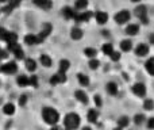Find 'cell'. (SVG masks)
<instances>
[{
  "label": "cell",
  "mask_w": 154,
  "mask_h": 130,
  "mask_svg": "<svg viewBox=\"0 0 154 130\" xmlns=\"http://www.w3.org/2000/svg\"><path fill=\"white\" fill-rule=\"evenodd\" d=\"M149 42L152 43V45H154V33H153L152 35H150V38H149Z\"/></svg>",
  "instance_id": "45"
},
{
  "label": "cell",
  "mask_w": 154,
  "mask_h": 130,
  "mask_svg": "<svg viewBox=\"0 0 154 130\" xmlns=\"http://www.w3.org/2000/svg\"><path fill=\"white\" fill-rule=\"evenodd\" d=\"M107 92L109 94V95H116L118 94V84L116 83H114V81H109V83H107Z\"/></svg>",
  "instance_id": "23"
},
{
  "label": "cell",
  "mask_w": 154,
  "mask_h": 130,
  "mask_svg": "<svg viewBox=\"0 0 154 130\" xmlns=\"http://www.w3.org/2000/svg\"><path fill=\"white\" fill-rule=\"evenodd\" d=\"M88 7V0H76L75 3V10L76 11H84Z\"/></svg>",
  "instance_id": "25"
},
{
  "label": "cell",
  "mask_w": 154,
  "mask_h": 130,
  "mask_svg": "<svg viewBox=\"0 0 154 130\" xmlns=\"http://www.w3.org/2000/svg\"><path fill=\"white\" fill-rule=\"evenodd\" d=\"M29 85H31V87H38V77L35 76V75L29 77Z\"/></svg>",
  "instance_id": "37"
},
{
  "label": "cell",
  "mask_w": 154,
  "mask_h": 130,
  "mask_svg": "<svg viewBox=\"0 0 154 130\" xmlns=\"http://www.w3.org/2000/svg\"><path fill=\"white\" fill-rule=\"evenodd\" d=\"M93 100H95L96 107H99V109H100V107L103 106V99H101L100 95H95V96H93Z\"/></svg>",
  "instance_id": "38"
},
{
  "label": "cell",
  "mask_w": 154,
  "mask_h": 130,
  "mask_svg": "<svg viewBox=\"0 0 154 130\" xmlns=\"http://www.w3.org/2000/svg\"><path fill=\"white\" fill-rule=\"evenodd\" d=\"M8 34V30H5L4 27H0V40L5 41V37H7Z\"/></svg>",
  "instance_id": "40"
},
{
  "label": "cell",
  "mask_w": 154,
  "mask_h": 130,
  "mask_svg": "<svg viewBox=\"0 0 154 130\" xmlns=\"http://www.w3.org/2000/svg\"><path fill=\"white\" fill-rule=\"evenodd\" d=\"M51 31H53V26H51V24H49V23H45L42 26V30H41V33L38 34V37H39V40L43 42V41H45L46 38L49 37V35H50Z\"/></svg>",
  "instance_id": "8"
},
{
  "label": "cell",
  "mask_w": 154,
  "mask_h": 130,
  "mask_svg": "<svg viewBox=\"0 0 154 130\" xmlns=\"http://www.w3.org/2000/svg\"><path fill=\"white\" fill-rule=\"evenodd\" d=\"M42 41L39 40V37L35 34H27L26 37H24V43H27V45H38V43H41Z\"/></svg>",
  "instance_id": "12"
},
{
  "label": "cell",
  "mask_w": 154,
  "mask_h": 130,
  "mask_svg": "<svg viewBox=\"0 0 154 130\" xmlns=\"http://www.w3.org/2000/svg\"><path fill=\"white\" fill-rule=\"evenodd\" d=\"M75 96H76V99L80 102V103H82V104H87L88 102H89V99H88V95L85 94V91H82V90H77L76 92H75Z\"/></svg>",
  "instance_id": "14"
},
{
  "label": "cell",
  "mask_w": 154,
  "mask_h": 130,
  "mask_svg": "<svg viewBox=\"0 0 154 130\" xmlns=\"http://www.w3.org/2000/svg\"><path fill=\"white\" fill-rule=\"evenodd\" d=\"M32 2H34L35 5H38L39 8L46 10V11L53 7V2H51V0H32Z\"/></svg>",
  "instance_id": "13"
},
{
  "label": "cell",
  "mask_w": 154,
  "mask_h": 130,
  "mask_svg": "<svg viewBox=\"0 0 154 130\" xmlns=\"http://www.w3.org/2000/svg\"><path fill=\"white\" fill-rule=\"evenodd\" d=\"M145 115L143 114H137V115H134V123L135 125H142V123L145 122Z\"/></svg>",
  "instance_id": "35"
},
{
  "label": "cell",
  "mask_w": 154,
  "mask_h": 130,
  "mask_svg": "<svg viewBox=\"0 0 154 130\" xmlns=\"http://www.w3.org/2000/svg\"><path fill=\"white\" fill-rule=\"evenodd\" d=\"M24 65H26V69L30 72H34L35 69H37V61L32 59H27L26 61H24Z\"/></svg>",
  "instance_id": "27"
},
{
  "label": "cell",
  "mask_w": 154,
  "mask_h": 130,
  "mask_svg": "<svg viewBox=\"0 0 154 130\" xmlns=\"http://www.w3.org/2000/svg\"><path fill=\"white\" fill-rule=\"evenodd\" d=\"M77 80H79L80 85H82V87H87V85L89 84V77H88L87 75H84V73L77 75Z\"/></svg>",
  "instance_id": "29"
},
{
  "label": "cell",
  "mask_w": 154,
  "mask_h": 130,
  "mask_svg": "<svg viewBox=\"0 0 154 130\" xmlns=\"http://www.w3.org/2000/svg\"><path fill=\"white\" fill-rule=\"evenodd\" d=\"M131 49H133V42H131L130 40H123L122 42H120V50L130 52Z\"/></svg>",
  "instance_id": "26"
},
{
  "label": "cell",
  "mask_w": 154,
  "mask_h": 130,
  "mask_svg": "<svg viewBox=\"0 0 154 130\" xmlns=\"http://www.w3.org/2000/svg\"><path fill=\"white\" fill-rule=\"evenodd\" d=\"M42 118L48 125L54 126V125H57V122L60 121V114L57 110L51 109V107H45V109L42 110Z\"/></svg>",
  "instance_id": "1"
},
{
  "label": "cell",
  "mask_w": 154,
  "mask_h": 130,
  "mask_svg": "<svg viewBox=\"0 0 154 130\" xmlns=\"http://www.w3.org/2000/svg\"><path fill=\"white\" fill-rule=\"evenodd\" d=\"M101 52H103L106 56H109V54L114 52V46H112V43H104V45L101 46Z\"/></svg>",
  "instance_id": "33"
},
{
  "label": "cell",
  "mask_w": 154,
  "mask_h": 130,
  "mask_svg": "<svg viewBox=\"0 0 154 130\" xmlns=\"http://www.w3.org/2000/svg\"><path fill=\"white\" fill-rule=\"evenodd\" d=\"M5 57H7V52H5V50H2V49H0V60L5 59Z\"/></svg>",
  "instance_id": "44"
},
{
  "label": "cell",
  "mask_w": 154,
  "mask_h": 130,
  "mask_svg": "<svg viewBox=\"0 0 154 130\" xmlns=\"http://www.w3.org/2000/svg\"><path fill=\"white\" fill-rule=\"evenodd\" d=\"M8 0H0V3H7Z\"/></svg>",
  "instance_id": "50"
},
{
  "label": "cell",
  "mask_w": 154,
  "mask_h": 130,
  "mask_svg": "<svg viewBox=\"0 0 154 130\" xmlns=\"http://www.w3.org/2000/svg\"><path fill=\"white\" fill-rule=\"evenodd\" d=\"M141 19V22L143 24H149V18H147V15H145V16H142V18H139Z\"/></svg>",
  "instance_id": "43"
},
{
  "label": "cell",
  "mask_w": 154,
  "mask_h": 130,
  "mask_svg": "<svg viewBox=\"0 0 154 130\" xmlns=\"http://www.w3.org/2000/svg\"><path fill=\"white\" fill-rule=\"evenodd\" d=\"M92 16H93L92 11H80V12L76 14L75 22H76V23H84V22H88V21H89Z\"/></svg>",
  "instance_id": "5"
},
{
  "label": "cell",
  "mask_w": 154,
  "mask_h": 130,
  "mask_svg": "<svg viewBox=\"0 0 154 130\" xmlns=\"http://www.w3.org/2000/svg\"><path fill=\"white\" fill-rule=\"evenodd\" d=\"M50 130H64V129H61V128H58V126H56V125H54V126H53V128H51Z\"/></svg>",
  "instance_id": "46"
},
{
  "label": "cell",
  "mask_w": 154,
  "mask_h": 130,
  "mask_svg": "<svg viewBox=\"0 0 154 130\" xmlns=\"http://www.w3.org/2000/svg\"><path fill=\"white\" fill-rule=\"evenodd\" d=\"M84 54L88 57V59H95L96 54H97V50L95 48H85L84 49Z\"/></svg>",
  "instance_id": "32"
},
{
  "label": "cell",
  "mask_w": 154,
  "mask_h": 130,
  "mask_svg": "<svg viewBox=\"0 0 154 130\" xmlns=\"http://www.w3.org/2000/svg\"><path fill=\"white\" fill-rule=\"evenodd\" d=\"M8 50L12 52L14 56H15L18 60H22V59L24 57V54H23V49H22V48H20V45H18V43L8 46Z\"/></svg>",
  "instance_id": "10"
},
{
  "label": "cell",
  "mask_w": 154,
  "mask_h": 130,
  "mask_svg": "<svg viewBox=\"0 0 154 130\" xmlns=\"http://www.w3.org/2000/svg\"><path fill=\"white\" fill-rule=\"evenodd\" d=\"M18 71V65H16L15 61H10V62H5L0 66V72L5 75H14L15 72Z\"/></svg>",
  "instance_id": "4"
},
{
  "label": "cell",
  "mask_w": 154,
  "mask_h": 130,
  "mask_svg": "<svg viewBox=\"0 0 154 130\" xmlns=\"http://www.w3.org/2000/svg\"><path fill=\"white\" fill-rule=\"evenodd\" d=\"M143 109L146 111H152L154 110V100L153 99H145L143 100Z\"/></svg>",
  "instance_id": "34"
},
{
  "label": "cell",
  "mask_w": 154,
  "mask_h": 130,
  "mask_svg": "<svg viewBox=\"0 0 154 130\" xmlns=\"http://www.w3.org/2000/svg\"><path fill=\"white\" fill-rule=\"evenodd\" d=\"M128 123H130V118H128L127 115H122V117L118 119V126H119V128H122V129L127 128Z\"/></svg>",
  "instance_id": "30"
},
{
  "label": "cell",
  "mask_w": 154,
  "mask_h": 130,
  "mask_svg": "<svg viewBox=\"0 0 154 130\" xmlns=\"http://www.w3.org/2000/svg\"><path fill=\"white\" fill-rule=\"evenodd\" d=\"M95 19L97 22V24H106L108 22V14L106 11H97L95 14Z\"/></svg>",
  "instance_id": "11"
},
{
  "label": "cell",
  "mask_w": 154,
  "mask_h": 130,
  "mask_svg": "<svg viewBox=\"0 0 154 130\" xmlns=\"http://www.w3.org/2000/svg\"><path fill=\"white\" fill-rule=\"evenodd\" d=\"M82 35H84V33H82V30L80 29V27H73L72 30H70V38L75 41H80L82 38Z\"/></svg>",
  "instance_id": "17"
},
{
  "label": "cell",
  "mask_w": 154,
  "mask_h": 130,
  "mask_svg": "<svg viewBox=\"0 0 154 130\" xmlns=\"http://www.w3.org/2000/svg\"><path fill=\"white\" fill-rule=\"evenodd\" d=\"M114 130H123V129H122V128H119V126H118V128H116V129H114Z\"/></svg>",
  "instance_id": "51"
},
{
  "label": "cell",
  "mask_w": 154,
  "mask_h": 130,
  "mask_svg": "<svg viewBox=\"0 0 154 130\" xmlns=\"http://www.w3.org/2000/svg\"><path fill=\"white\" fill-rule=\"evenodd\" d=\"M133 3H139V2H142V0H131Z\"/></svg>",
  "instance_id": "49"
},
{
  "label": "cell",
  "mask_w": 154,
  "mask_h": 130,
  "mask_svg": "<svg viewBox=\"0 0 154 130\" xmlns=\"http://www.w3.org/2000/svg\"><path fill=\"white\" fill-rule=\"evenodd\" d=\"M39 62L45 66V68H50V66L53 65V60H51L50 56H48V54H42V56L39 57Z\"/></svg>",
  "instance_id": "20"
},
{
  "label": "cell",
  "mask_w": 154,
  "mask_h": 130,
  "mask_svg": "<svg viewBox=\"0 0 154 130\" xmlns=\"http://www.w3.org/2000/svg\"><path fill=\"white\" fill-rule=\"evenodd\" d=\"M131 18V14L128 10H122L119 11V12L115 15V22H116L118 24H126L128 21H130Z\"/></svg>",
  "instance_id": "3"
},
{
  "label": "cell",
  "mask_w": 154,
  "mask_h": 130,
  "mask_svg": "<svg viewBox=\"0 0 154 130\" xmlns=\"http://www.w3.org/2000/svg\"><path fill=\"white\" fill-rule=\"evenodd\" d=\"M108 30H104V31H103V35H104V37H108Z\"/></svg>",
  "instance_id": "47"
},
{
  "label": "cell",
  "mask_w": 154,
  "mask_h": 130,
  "mask_svg": "<svg viewBox=\"0 0 154 130\" xmlns=\"http://www.w3.org/2000/svg\"><path fill=\"white\" fill-rule=\"evenodd\" d=\"M131 91H133L134 95L139 96V98H143V96L146 95V92H147L146 85H145L143 83H135V84L133 85V88H131Z\"/></svg>",
  "instance_id": "6"
},
{
  "label": "cell",
  "mask_w": 154,
  "mask_h": 130,
  "mask_svg": "<svg viewBox=\"0 0 154 130\" xmlns=\"http://www.w3.org/2000/svg\"><path fill=\"white\" fill-rule=\"evenodd\" d=\"M70 68V61L69 60H61L58 64V71L60 72H64V73H66V71Z\"/></svg>",
  "instance_id": "28"
},
{
  "label": "cell",
  "mask_w": 154,
  "mask_h": 130,
  "mask_svg": "<svg viewBox=\"0 0 154 130\" xmlns=\"http://www.w3.org/2000/svg\"><path fill=\"white\" fill-rule=\"evenodd\" d=\"M16 84L22 88L27 87V85H29V77H27L26 75H20V76H18V79H16Z\"/></svg>",
  "instance_id": "24"
},
{
  "label": "cell",
  "mask_w": 154,
  "mask_h": 130,
  "mask_svg": "<svg viewBox=\"0 0 154 130\" xmlns=\"http://www.w3.org/2000/svg\"><path fill=\"white\" fill-rule=\"evenodd\" d=\"M87 118H88V121H89L91 123H96L97 122V119H99V111L97 110L91 109L89 111H88V114H87Z\"/></svg>",
  "instance_id": "19"
},
{
  "label": "cell",
  "mask_w": 154,
  "mask_h": 130,
  "mask_svg": "<svg viewBox=\"0 0 154 130\" xmlns=\"http://www.w3.org/2000/svg\"><path fill=\"white\" fill-rule=\"evenodd\" d=\"M150 52V48L147 43H139L138 46L135 48V54L138 57H146Z\"/></svg>",
  "instance_id": "9"
},
{
  "label": "cell",
  "mask_w": 154,
  "mask_h": 130,
  "mask_svg": "<svg viewBox=\"0 0 154 130\" xmlns=\"http://www.w3.org/2000/svg\"><path fill=\"white\" fill-rule=\"evenodd\" d=\"M139 33V24L137 23H130L126 27V34L127 35H137Z\"/></svg>",
  "instance_id": "18"
},
{
  "label": "cell",
  "mask_w": 154,
  "mask_h": 130,
  "mask_svg": "<svg viewBox=\"0 0 154 130\" xmlns=\"http://www.w3.org/2000/svg\"><path fill=\"white\" fill-rule=\"evenodd\" d=\"M65 130H76L80 126V117L76 113H69L64 118Z\"/></svg>",
  "instance_id": "2"
},
{
  "label": "cell",
  "mask_w": 154,
  "mask_h": 130,
  "mask_svg": "<svg viewBox=\"0 0 154 130\" xmlns=\"http://www.w3.org/2000/svg\"><path fill=\"white\" fill-rule=\"evenodd\" d=\"M76 14H77V11L72 7H64L62 8V15H64L65 19H75Z\"/></svg>",
  "instance_id": "15"
},
{
  "label": "cell",
  "mask_w": 154,
  "mask_h": 130,
  "mask_svg": "<svg viewBox=\"0 0 154 130\" xmlns=\"http://www.w3.org/2000/svg\"><path fill=\"white\" fill-rule=\"evenodd\" d=\"M3 113L5 115H14L15 114V104L14 103H5L3 106Z\"/></svg>",
  "instance_id": "22"
},
{
  "label": "cell",
  "mask_w": 154,
  "mask_h": 130,
  "mask_svg": "<svg viewBox=\"0 0 154 130\" xmlns=\"http://www.w3.org/2000/svg\"><path fill=\"white\" fill-rule=\"evenodd\" d=\"M88 65H89V69L96 71V69L99 68V65H100V62H99V60H96V59H91L89 62H88Z\"/></svg>",
  "instance_id": "36"
},
{
  "label": "cell",
  "mask_w": 154,
  "mask_h": 130,
  "mask_svg": "<svg viewBox=\"0 0 154 130\" xmlns=\"http://www.w3.org/2000/svg\"><path fill=\"white\" fill-rule=\"evenodd\" d=\"M26 102H27V96L26 95H22L20 99H19V104H20V106H24V104H26Z\"/></svg>",
  "instance_id": "42"
},
{
  "label": "cell",
  "mask_w": 154,
  "mask_h": 130,
  "mask_svg": "<svg viewBox=\"0 0 154 130\" xmlns=\"http://www.w3.org/2000/svg\"><path fill=\"white\" fill-rule=\"evenodd\" d=\"M145 68H146V71L149 72V75L154 76V57H152V59L147 60L146 64H145Z\"/></svg>",
  "instance_id": "31"
},
{
  "label": "cell",
  "mask_w": 154,
  "mask_h": 130,
  "mask_svg": "<svg viewBox=\"0 0 154 130\" xmlns=\"http://www.w3.org/2000/svg\"><path fill=\"white\" fill-rule=\"evenodd\" d=\"M81 130H92V129H91V128H89V126H84V128H82Z\"/></svg>",
  "instance_id": "48"
},
{
  "label": "cell",
  "mask_w": 154,
  "mask_h": 130,
  "mask_svg": "<svg viewBox=\"0 0 154 130\" xmlns=\"http://www.w3.org/2000/svg\"><path fill=\"white\" fill-rule=\"evenodd\" d=\"M134 15H135L137 18H142V16L147 15V7L143 4L137 5V7L134 8Z\"/></svg>",
  "instance_id": "16"
},
{
  "label": "cell",
  "mask_w": 154,
  "mask_h": 130,
  "mask_svg": "<svg viewBox=\"0 0 154 130\" xmlns=\"http://www.w3.org/2000/svg\"><path fill=\"white\" fill-rule=\"evenodd\" d=\"M120 56H122V54H120L119 53V52H112V53L111 54H109V57H111V60H112V61H115V62H116V61H119V60H120Z\"/></svg>",
  "instance_id": "39"
},
{
  "label": "cell",
  "mask_w": 154,
  "mask_h": 130,
  "mask_svg": "<svg viewBox=\"0 0 154 130\" xmlns=\"http://www.w3.org/2000/svg\"><path fill=\"white\" fill-rule=\"evenodd\" d=\"M5 42L8 43V46L18 43V35H16L15 33H12V31H8L7 37H5Z\"/></svg>",
  "instance_id": "21"
},
{
  "label": "cell",
  "mask_w": 154,
  "mask_h": 130,
  "mask_svg": "<svg viewBox=\"0 0 154 130\" xmlns=\"http://www.w3.org/2000/svg\"><path fill=\"white\" fill-rule=\"evenodd\" d=\"M147 128L154 130V117H152V118H149V119H147Z\"/></svg>",
  "instance_id": "41"
},
{
  "label": "cell",
  "mask_w": 154,
  "mask_h": 130,
  "mask_svg": "<svg viewBox=\"0 0 154 130\" xmlns=\"http://www.w3.org/2000/svg\"><path fill=\"white\" fill-rule=\"evenodd\" d=\"M66 81V73H64V72H57L56 75H53L50 79V84L56 85V84H62V83Z\"/></svg>",
  "instance_id": "7"
}]
</instances>
